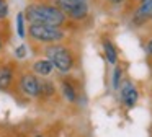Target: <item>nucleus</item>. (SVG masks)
I'll return each mask as SVG.
<instances>
[{
    "mask_svg": "<svg viewBox=\"0 0 152 137\" xmlns=\"http://www.w3.org/2000/svg\"><path fill=\"white\" fill-rule=\"evenodd\" d=\"M17 34L20 39H26V20H25V13L23 12H18L17 13Z\"/></svg>",
    "mask_w": 152,
    "mask_h": 137,
    "instance_id": "4468645a",
    "label": "nucleus"
},
{
    "mask_svg": "<svg viewBox=\"0 0 152 137\" xmlns=\"http://www.w3.org/2000/svg\"><path fill=\"white\" fill-rule=\"evenodd\" d=\"M57 90H59L61 96L66 103L75 104L80 98V91H79V83L74 77L69 75H61L59 82H57Z\"/></svg>",
    "mask_w": 152,
    "mask_h": 137,
    "instance_id": "0eeeda50",
    "label": "nucleus"
},
{
    "mask_svg": "<svg viewBox=\"0 0 152 137\" xmlns=\"http://www.w3.org/2000/svg\"><path fill=\"white\" fill-rule=\"evenodd\" d=\"M8 15H10V3H8V0H0V23L8 21Z\"/></svg>",
    "mask_w": 152,
    "mask_h": 137,
    "instance_id": "dca6fc26",
    "label": "nucleus"
},
{
    "mask_svg": "<svg viewBox=\"0 0 152 137\" xmlns=\"http://www.w3.org/2000/svg\"><path fill=\"white\" fill-rule=\"evenodd\" d=\"M36 54L51 60V64L54 65L59 75H69L79 64V54H77L75 47L67 41L43 46L38 49Z\"/></svg>",
    "mask_w": 152,
    "mask_h": 137,
    "instance_id": "f03ea898",
    "label": "nucleus"
},
{
    "mask_svg": "<svg viewBox=\"0 0 152 137\" xmlns=\"http://www.w3.org/2000/svg\"><path fill=\"white\" fill-rule=\"evenodd\" d=\"M144 49H145V52H147L149 57H152V36L147 39V42L144 44Z\"/></svg>",
    "mask_w": 152,
    "mask_h": 137,
    "instance_id": "a211bd4d",
    "label": "nucleus"
},
{
    "mask_svg": "<svg viewBox=\"0 0 152 137\" xmlns=\"http://www.w3.org/2000/svg\"><path fill=\"white\" fill-rule=\"evenodd\" d=\"M57 83L53 78H41V90H39V98L38 103H51L57 96Z\"/></svg>",
    "mask_w": 152,
    "mask_h": 137,
    "instance_id": "9b49d317",
    "label": "nucleus"
},
{
    "mask_svg": "<svg viewBox=\"0 0 152 137\" xmlns=\"http://www.w3.org/2000/svg\"><path fill=\"white\" fill-rule=\"evenodd\" d=\"M13 55H15V59L17 60H25L26 59V55H28V49H26V44H18L17 47L13 49Z\"/></svg>",
    "mask_w": 152,
    "mask_h": 137,
    "instance_id": "f3484780",
    "label": "nucleus"
},
{
    "mask_svg": "<svg viewBox=\"0 0 152 137\" xmlns=\"http://www.w3.org/2000/svg\"><path fill=\"white\" fill-rule=\"evenodd\" d=\"M139 2H142V0H139Z\"/></svg>",
    "mask_w": 152,
    "mask_h": 137,
    "instance_id": "b1692460",
    "label": "nucleus"
},
{
    "mask_svg": "<svg viewBox=\"0 0 152 137\" xmlns=\"http://www.w3.org/2000/svg\"><path fill=\"white\" fill-rule=\"evenodd\" d=\"M10 42V28H8V21L0 23V54H4L7 44Z\"/></svg>",
    "mask_w": 152,
    "mask_h": 137,
    "instance_id": "ddd939ff",
    "label": "nucleus"
},
{
    "mask_svg": "<svg viewBox=\"0 0 152 137\" xmlns=\"http://www.w3.org/2000/svg\"><path fill=\"white\" fill-rule=\"evenodd\" d=\"M67 38H69L67 29L66 28H59V26L28 25V28H26V41L31 44L34 54H36L38 49L43 47V46L67 41Z\"/></svg>",
    "mask_w": 152,
    "mask_h": 137,
    "instance_id": "7ed1b4c3",
    "label": "nucleus"
},
{
    "mask_svg": "<svg viewBox=\"0 0 152 137\" xmlns=\"http://www.w3.org/2000/svg\"><path fill=\"white\" fill-rule=\"evenodd\" d=\"M123 85V67L116 64L115 70H113V78H111V87L115 90H119V87Z\"/></svg>",
    "mask_w": 152,
    "mask_h": 137,
    "instance_id": "2eb2a0df",
    "label": "nucleus"
},
{
    "mask_svg": "<svg viewBox=\"0 0 152 137\" xmlns=\"http://www.w3.org/2000/svg\"><path fill=\"white\" fill-rule=\"evenodd\" d=\"M151 29H152V21H151Z\"/></svg>",
    "mask_w": 152,
    "mask_h": 137,
    "instance_id": "5701e85b",
    "label": "nucleus"
},
{
    "mask_svg": "<svg viewBox=\"0 0 152 137\" xmlns=\"http://www.w3.org/2000/svg\"><path fill=\"white\" fill-rule=\"evenodd\" d=\"M48 2L57 7L72 25H79V23L85 21L90 15V3L83 2V0H48Z\"/></svg>",
    "mask_w": 152,
    "mask_h": 137,
    "instance_id": "39448f33",
    "label": "nucleus"
},
{
    "mask_svg": "<svg viewBox=\"0 0 152 137\" xmlns=\"http://www.w3.org/2000/svg\"><path fill=\"white\" fill-rule=\"evenodd\" d=\"M119 100L126 108H132L139 100V91L132 82H124L119 87Z\"/></svg>",
    "mask_w": 152,
    "mask_h": 137,
    "instance_id": "9d476101",
    "label": "nucleus"
},
{
    "mask_svg": "<svg viewBox=\"0 0 152 137\" xmlns=\"http://www.w3.org/2000/svg\"><path fill=\"white\" fill-rule=\"evenodd\" d=\"M105 2L111 7H118V5H123L124 2H128V0H105Z\"/></svg>",
    "mask_w": 152,
    "mask_h": 137,
    "instance_id": "6ab92c4d",
    "label": "nucleus"
},
{
    "mask_svg": "<svg viewBox=\"0 0 152 137\" xmlns=\"http://www.w3.org/2000/svg\"><path fill=\"white\" fill-rule=\"evenodd\" d=\"M28 68H30V70L33 72L36 77H39V78H51L54 75V72H56L54 65L51 64V60H48L46 57L34 59L33 62H30Z\"/></svg>",
    "mask_w": 152,
    "mask_h": 137,
    "instance_id": "1a4fd4ad",
    "label": "nucleus"
},
{
    "mask_svg": "<svg viewBox=\"0 0 152 137\" xmlns=\"http://www.w3.org/2000/svg\"><path fill=\"white\" fill-rule=\"evenodd\" d=\"M18 68H20V65H18L17 60L4 59V62L0 64V91H12L13 90Z\"/></svg>",
    "mask_w": 152,
    "mask_h": 137,
    "instance_id": "423d86ee",
    "label": "nucleus"
},
{
    "mask_svg": "<svg viewBox=\"0 0 152 137\" xmlns=\"http://www.w3.org/2000/svg\"><path fill=\"white\" fill-rule=\"evenodd\" d=\"M131 25L134 28H141L145 26L147 23L152 21V0H142L136 5V8L132 10L131 18H129Z\"/></svg>",
    "mask_w": 152,
    "mask_h": 137,
    "instance_id": "6e6552de",
    "label": "nucleus"
},
{
    "mask_svg": "<svg viewBox=\"0 0 152 137\" xmlns=\"http://www.w3.org/2000/svg\"><path fill=\"white\" fill-rule=\"evenodd\" d=\"M4 59H5V57H4V55H2V54H0V64L4 62Z\"/></svg>",
    "mask_w": 152,
    "mask_h": 137,
    "instance_id": "aec40b11",
    "label": "nucleus"
},
{
    "mask_svg": "<svg viewBox=\"0 0 152 137\" xmlns=\"http://www.w3.org/2000/svg\"><path fill=\"white\" fill-rule=\"evenodd\" d=\"M83 2H87V3H92V2H93V0H83Z\"/></svg>",
    "mask_w": 152,
    "mask_h": 137,
    "instance_id": "412c9836",
    "label": "nucleus"
},
{
    "mask_svg": "<svg viewBox=\"0 0 152 137\" xmlns=\"http://www.w3.org/2000/svg\"><path fill=\"white\" fill-rule=\"evenodd\" d=\"M102 46H103V52H105V59L108 60V64L116 65L118 64V49L113 44V41H110L108 38L102 39Z\"/></svg>",
    "mask_w": 152,
    "mask_h": 137,
    "instance_id": "f8f14e48",
    "label": "nucleus"
},
{
    "mask_svg": "<svg viewBox=\"0 0 152 137\" xmlns=\"http://www.w3.org/2000/svg\"><path fill=\"white\" fill-rule=\"evenodd\" d=\"M23 13L28 25H48L66 29L69 25H72L66 18V15L48 0H33L25 7Z\"/></svg>",
    "mask_w": 152,
    "mask_h": 137,
    "instance_id": "f257e3e1",
    "label": "nucleus"
},
{
    "mask_svg": "<svg viewBox=\"0 0 152 137\" xmlns=\"http://www.w3.org/2000/svg\"><path fill=\"white\" fill-rule=\"evenodd\" d=\"M39 90H41V78L36 77L30 68H18L17 80L12 93L18 95L26 100H34L38 101L39 98Z\"/></svg>",
    "mask_w": 152,
    "mask_h": 137,
    "instance_id": "20e7f679",
    "label": "nucleus"
},
{
    "mask_svg": "<svg viewBox=\"0 0 152 137\" xmlns=\"http://www.w3.org/2000/svg\"><path fill=\"white\" fill-rule=\"evenodd\" d=\"M34 137H44V136H43V134H38V136H34Z\"/></svg>",
    "mask_w": 152,
    "mask_h": 137,
    "instance_id": "4be33fe9",
    "label": "nucleus"
}]
</instances>
